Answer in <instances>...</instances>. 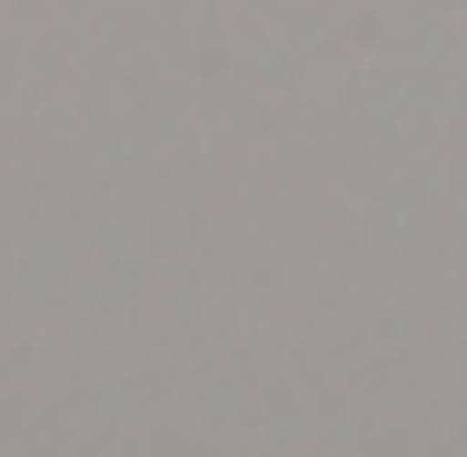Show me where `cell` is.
Wrapping results in <instances>:
<instances>
[]
</instances>
